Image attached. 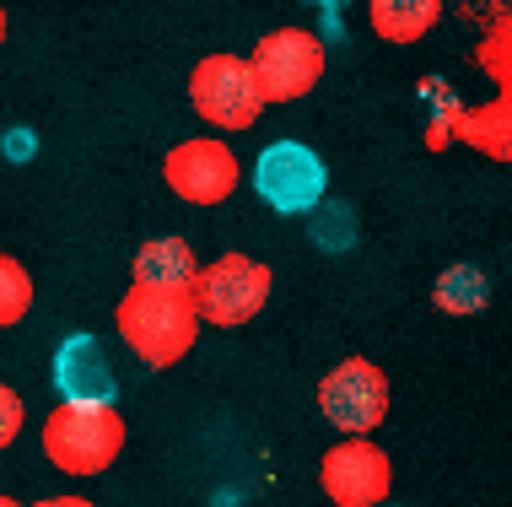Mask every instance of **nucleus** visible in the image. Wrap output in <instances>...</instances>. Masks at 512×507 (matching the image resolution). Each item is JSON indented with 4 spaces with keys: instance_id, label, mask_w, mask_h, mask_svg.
<instances>
[{
    "instance_id": "1",
    "label": "nucleus",
    "mask_w": 512,
    "mask_h": 507,
    "mask_svg": "<svg viewBox=\"0 0 512 507\" xmlns=\"http://www.w3.org/2000/svg\"><path fill=\"white\" fill-rule=\"evenodd\" d=\"M200 324L205 319L195 308V292H168V286H141V281H130V292L119 297L114 313L119 340L146 367H178L195 351Z\"/></svg>"
},
{
    "instance_id": "2",
    "label": "nucleus",
    "mask_w": 512,
    "mask_h": 507,
    "mask_svg": "<svg viewBox=\"0 0 512 507\" xmlns=\"http://www.w3.org/2000/svg\"><path fill=\"white\" fill-rule=\"evenodd\" d=\"M38 443H44V459L60 475H103L108 464L124 454V416L119 405H76L60 400L38 427Z\"/></svg>"
},
{
    "instance_id": "3",
    "label": "nucleus",
    "mask_w": 512,
    "mask_h": 507,
    "mask_svg": "<svg viewBox=\"0 0 512 507\" xmlns=\"http://www.w3.org/2000/svg\"><path fill=\"white\" fill-rule=\"evenodd\" d=\"M189 108L200 114V125H211L221 135H243L259 125L270 98L259 87L248 54H205L189 71Z\"/></svg>"
},
{
    "instance_id": "4",
    "label": "nucleus",
    "mask_w": 512,
    "mask_h": 507,
    "mask_svg": "<svg viewBox=\"0 0 512 507\" xmlns=\"http://www.w3.org/2000/svg\"><path fill=\"white\" fill-rule=\"evenodd\" d=\"M389 405H394L389 373L372 356H345L318 378V416L340 437H372L389 421Z\"/></svg>"
},
{
    "instance_id": "5",
    "label": "nucleus",
    "mask_w": 512,
    "mask_h": 507,
    "mask_svg": "<svg viewBox=\"0 0 512 507\" xmlns=\"http://www.w3.org/2000/svg\"><path fill=\"white\" fill-rule=\"evenodd\" d=\"M270 303V265L254 254H216L211 265H200L195 281V308L216 330H243L248 319H259Z\"/></svg>"
},
{
    "instance_id": "6",
    "label": "nucleus",
    "mask_w": 512,
    "mask_h": 507,
    "mask_svg": "<svg viewBox=\"0 0 512 507\" xmlns=\"http://www.w3.org/2000/svg\"><path fill=\"white\" fill-rule=\"evenodd\" d=\"M248 60H254V76H259V87H265L270 103H297L324 81L329 44L313 33V27L286 22V27H270V33L248 49Z\"/></svg>"
},
{
    "instance_id": "7",
    "label": "nucleus",
    "mask_w": 512,
    "mask_h": 507,
    "mask_svg": "<svg viewBox=\"0 0 512 507\" xmlns=\"http://www.w3.org/2000/svg\"><path fill=\"white\" fill-rule=\"evenodd\" d=\"M254 195L281 216H308L324 205L329 195V168L313 146L302 141H270L265 152L254 157Z\"/></svg>"
},
{
    "instance_id": "8",
    "label": "nucleus",
    "mask_w": 512,
    "mask_h": 507,
    "mask_svg": "<svg viewBox=\"0 0 512 507\" xmlns=\"http://www.w3.org/2000/svg\"><path fill=\"white\" fill-rule=\"evenodd\" d=\"M162 184H168L184 205L211 211V205L238 195L243 168H238V152H232L227 141H216V135H195V141H178L173 152L162 157Z\"/></svg>"
},
{
    "instance_id": "9",
    "label": "nucleus",
    "mask_w": 512,
    "mask_h": 507,
    "mask_svg": "<svg viewBox=\"0 0 512 507\" xmlns=\"http://www.w3.org/2000/svg\"><path fill=\"white\" fill-rule=\"evenodd\" d=\"M318 486L329 507H378L394 491V459L372 437H345L318 459Z\"/></svg>"
},
{
    "instance_id": "10",
    "label": "nucleus",
    "mask_w": 512,
    "mask_h": 507,
    "mask_svg": "<svg viewBox=\"0 0 512 507\" xmlns=\"http://www.w3.org/2000/svg\"><path fill=\"white\" fill-rule=\"evenodd\" d=\"M54 389H60V400H76V405H114L119 400L114 356H108L98 335L60 340V351H54Z\"/></svg>"
},
{
    "instance_id": "11",
    "label": "nucleus",
    "mask_w": 512,
    "mask_h": 507,
    "mask_svg": "<svg viewBox=\"0 0 512 507\" xmlns=\"http://www.w3.org/2000/svg\"><path fill=\"white\" fill-rule=\"evenodd\" d=\"M459 141L469 146V152H480L491 162H507L512 168V87H502L486 103H464Z\"/></svg>"
},
{
    "instance_id": "12",
    "label": "nucleus",
    "mask_w": 512,
    "mask_h": 507,
    "mask_svg": "<svg viewBox=\"0 0 512 507\" xmlns=\"http://www.w3.org/2000/svg\"><path fill=\"white\" fill-rule=\"evenodd\" d=\"M130 281L141 286H168V292H195L200 281V259L184 238H146L135 249V265H130Z\"/></svg>"
},
{
    "instance_id": "13",
    "label": "nucleus",
    "mask_w": 512,
    "mask_h": 507,
    "mask_svg": "<svg viewBox=\"0 0 512 507\" xmlns=\"http://www.w3.org/2000/svg\"><path fill=\"white\" fill-rule=\"evenodd\" d=\"M442 22V0H367V27L383 44H421Z\"/></svg>"
},
{
    "instance_id": "14",
    "label": "nucleus",
    "mask_w": 512,
    "mask_h": 507,
    "mask_svg": "<svg viewBox=\"0 0 512 507\" xmlns=\"http://www.w3.org/2000/svg\"><path fill=\"white\" fill-rule=\"evenodd\" d=\"M432 303H437L442 313H453V319H475V313L491 303L486 270H475V265H448V270L437 276V286H432Z\"/></svg>"
},
{
    "instance_id": "15",
    "label": "nucleus",
    "mask_w": 512,
    "mask_h": 507,
    "mask_svg": "<svg viewBox=\"0 0 512 507\" xmlns=\"http://www.w3.org/2000/svg\"><path fill=\"white\" fill-rule=\"evenodd\" d=\"M421 98H426V146H432V152H442V146L459 141V114H464V103H459V92H453L442 76H426V81H421Z\"/></svg>"
},
{
    "instance_id": "16",
    "label": "nucleus",
    "mask_w": 512,
    "mask_h": 507,
    "mask_svg": "<svg viewBox=\"0 0 512 507\" xmlns=\"http://www.w3.org/2000/svg\"><path fill=\"white\" fill-rule=\"evenodd\" d=\"M475 65H480V76H486L496 92L512 87V11H507V6L496 11V17L486 22V33H480Z\"/></svg>"
},
{
    "instance_id": "17",
    "label": "nucleus",
    "mask_w": 512,
    "mask_h": 507,
    "mask_svg": "<svg viewBox=\"0 0 512 507\" xmlns=\"http://www.w3.org/2000/svg\"><path fill=\"white\" fill-rule=\"evenodd\" d=\"M33 313V270L17 254H0V330L22 324Z\"/></svg>"
},
{
    "instance_id": "18",
    "label": "nucleus",
    "mask_w": 512,
    "mask_h": 507,
    "mask_svg": "<svg viewBox=\"0 0 512 507\" xmlns=\"http://www.w3.org/2000/svg\"><path fill=\"white\" fill-rule=\"evenodd\" d=\"M351 222H356L351 205H318V211H313V243H318V249H329V254L351 249V243H356Z\"/></svg>"
},
{
    "instance_id": "19",
    "label": "nucleus",
    "mask_w": 512,
    "mask_h": 507,
    "mask_svg": "<svg viewBox=\"0 0 512 507\" xmlns=\"http://www.w3.org/2000/svg\"><path fill=\"white\" fill-rule=\"evenodd\" d=\"M22 421H27V405H22V394L11 389L6 378H0V454H6V448L22 437Z\"/></svg>"
},
{
    "instance_id": "20",
    "label": "nucleus",
    "mask_w": 512,
    "mask_h": 507,
    "mask_svg": "<svg viewBox=\"0 0 512 507\" xmlns=\"http://www.w3.org/2000/svg\"><path fill=\"white\" fill-rule=\"evenodd\" d=\"M33 507H92V502L76 497V491H54V497H38Z\"/></svg>"
},
{
    "instance_id": "21",
    "label": "nucleus",
    "mask_w": 512,
    "mask_h": 507,
    "mask_svg": "<svg viewBox=\"0 0 512 507\" xmlns=\"http://www.w3.org/2000/svg\"><path fill=\"white\" fill-rule=\"evenodd\" d=\"M6 141H11V146H6V152H11V157H22V152H27V157H33V135H27V130H11V135H6Z\"/></svg>"
},
{
    "instance_id": "22",
    "label": "nucleus",
    "mask_w": 512,
    "mask_h": 507,
    "mask_svg": "<svg viewBox=\"0 0 512 507\" xmlns=\"http://www.w3.org/2000/svg\"><path fill=\"white\" fill-rule=\"evenodd\" d=\"M0 44H6V6H0Z\"/></svg>"
},
{
    "instance_id": "23",
    "label": "nucleus",
    "mask_w": 512,
    "mask_h": 507,
    "mask_svg": "<svg viewBox=\"0 0 512 507\" xmlns=\"http://www.w3.org/2000/svg\"><path fill=\"white\" fill-rule=\"evenodd\" d=\"M313 6H351V0H313Z\"/></svg>"
},
{
    "instance_id": "24",
    "label": "nucleus",
    "mask_w": 512,
    "mask_h": 507,
    "mask_svg": "<svg viewBox=\"0 0 512 507\" xmlns=\"http://www.w3.org/2000/svg\"><path fill=\"white\" fill-rule=\"evenodd\" d=\"M0 507H22V502H11V497H0Z\"/></svg>"
},
{
    "instance_id": "25",
    "label": "nucleus",
    "mask_w": 512,
    "mask_h": 507,
    "mask_svg": "<svg viewBox=\"0 0 512 507\" xmlns=\"http://www.w3.org/2000/svg\"><path fill=\"white\" fill-rule=\"evenodd\" d=\"M378 507H394V502H378Z\"/></svg>"
}]
</instances>
